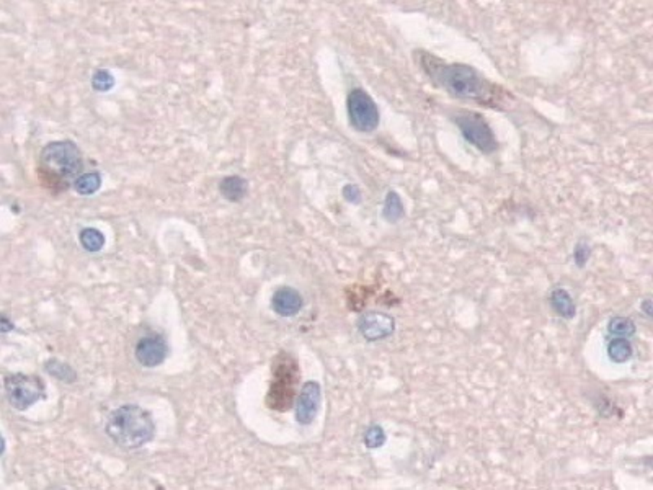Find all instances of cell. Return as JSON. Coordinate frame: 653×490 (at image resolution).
<instances>
[{
    "instance_id": "cell-1",
    "label": "cell",
    "mask_w": 653,
    "mask_h": 490,
    "mask_svg": "<svg viewBox=\"0 0 653 490\" xmlns=\"http://www.w3.org/2000/svg\"><path fill=\"white\" fill-rule=\"evenodd\" d=\"M418 65L422 67L428 79L439 89L446 90L449 95L460 100H472L485 107H500L506 97V92L485 79L477 69L467 64L453 63L437 58L427 51L417 53Z\"/></svg>"
},
{
    "instance_id": "cell-2",
    "label": "cell",
    "mask_w": 653,
    "mask_h": 490,
    "mask_svg": "<svg viewBox=\"0 0 653 490\" xmlns=\"http://www.w3.org/2000/svg\"><path fill=\"white\" fill-rule=\"evenodd\" d=\"M106 435L123 449H139L155 437V422L148 411L136 404L115 408L106 418Z\"/></svg>"
},
{
    "instance_id": "cell-3",
    "label": "cell",
    "mask_w": 653,
    "mask_h": 490,
    "mask_svg": "<svg viewBox=\"0 0 653 490\" xmlns=\"http://www.w3.org/2000/svg\"><path fill=\"white\" fill-rule=\"evenodd\" d=\"M84 160L79 146L72 141H56L43 148L39 154V167L46 179H54L64 181L67 186L69 181L79 179L82 170Z\"/></svg>"
},
{
    "instance_id": "cell-4",
    "label": "cell",
    "mask_w": 653,
    "mask_h": 490,
    "mask_svg": "<svg viewBox=\"0 0 653 490\" xmlns=\"http://www.w3.org/2000/svg\"><path fill=\"white\" fill-rule=\"evenodd\" d=\"M5 397L10 406L20 412L28 411L34 404L46 397V386L38 376L15 373L4 380Z\"/></svg>"
},
{
    "instance_id": "cell-5",
    "label": "cell",
    "mask_w": 653,
    "mask_h": 490,
    "mask_svg": "<svg viewBox=\"0 0 653 490\" xmlns=\"http://www.w3.org/2000/svg\"><path fill=\"white\" fill-rule=\"evenodd\" d=\"M454 121L458 124L460 134L469 144L479 149L484 154H493L498 149V141L495 138L489 121L477 111L459 110L454 115Z\"/></svg>"
},
{
    "instance_id": "cell-6",
    "label": "cell",
    "mask_w": 653,
    "mask_h": 490,
    "mask_svg": "<svg viewBox=\"0 0 653 490\" xmlns=\"http://www.w3.org/2000/svg\"><path fill=\"white\" fill-rule=\"evenodd\" d=\"M348 118L353 129L358 133H373L379 126L381 115L371 95L363 89H353L347 98Z\"/></svg>"
},
{
    "instance_id": "cell-7",
    "label": "cell",
    "mask_w": 653,
    "mask_h": 490,
    "mask_svg": "<svg viewBox=\"0 0 653 490\" xmlns=\"http://www.w3.org/2000/svg\"><path fill=\"white\" fill-rule=\"evenodd\" d=\"M297 381V365L295 361H285L276 368L275 381H273L268 406L276 411L285 412L292 406V399L296 392Z\"/></svg>"
},
{
    "instance_id": "cell-8",
    "label": "cell",
    "mask_w": 653,
    "mask_h": 490,
    "mask_svg": "<svg viewBox=\"0 0 653 490\" xmlns=\"http://www.w3.org/2000/svg\"><path fill=\"white\" fill-rule=\"evenodd\" d=\"M358 330L368 342H377L396 332V319L386 312L369 311L358 319Z\"/></svg>"
},
{
    "instance_id": "cell-9",
    "label": "cell",
    "mask_w": 653,
    "mask_h": 490,
    "mask_svg": "<svg viewBox=\"0 0 653 490\" xmlns=\"http://www.w3.org/2000/svg\"><path fill=\"white\" fill-rule=\"evenodd\" d=\"M170 348L167 345L165 338L157 333H150L148 337H143L134 348V356L141 366L144 368H157L167 360Z\"/></svg>"
},
{
    "instance_id": "cell-10",
    "label": "cell",
    "mask_w": 653,
    "mask_h": 490,
    "mask_svg": "<svg viewBox=\"0 0 653 490\" xmlns=\"http://www.w3.org/2000/svg\"><path fill=\"white\" fill-rule=\"evenodd\" d=\"M322 402L321 384L316 381H307L302 384L299 397L296 402V420L301 425H311L316 420L318 408Z\"/></svg>"
},
{
    "instance_id": "cell-11",
    "label": "cell",
    "mask_w": 653,
    "mask_h": 490,
    "mask_svg": "<svg viewBox=\"0 0 653 490\" xmlns=\"http://www.w3.org/2000/svg\"><path fill=\"white\" fill-rule=\"evenodd\" d=\"M304 306L302 295L291 286H281L271 297V307L278 316L295 317L301 312Z\"/></svg>"
},
{
    "instance_id": "cell-12",
    "label": "cell",
    "mask_w": 653,
    "mask_h": 490,
    "mask_svg": "<svg viewBox=\"0 0 653 490\" xmlns=\"http://www.w3.org/2000/svg\"><path fill=\"white\" fill-rule=\"evenodd\" d=\"M219 191L227 201L239 203L249 193V181L240 175H227L221 180Z\"/></svg>"
},
{
    "instance_id": "cell-13",
    "label": "cell",
    "mask_w": 653,
    "mask_h": 490,
    "mask_svg": "<svg viewBox=\"0 0 653 490\" xmlns=\"http://www.w3.org/2000/svg\"><path fill=\"white\" fill-rule=\"evenodd\" d=\"M549 302L557 316L564 317V319H574L575 317L576 306L574 299H571L570 292L564 290V288H555V290L550 292Z\"/></svg>"
},
{
    "instance_id": "cell-14",
    "label": "cell",
    "mask_w": 653,
    "mask_h": 490,
    "mask_svg": "<svg viewBox=\"0 0 653 490\" xmlns=\"http://www.w3.org/2000/svg\"><path fill=\"white\" fill-rule=\"evenodd\" d=\"M403 214H405V208H403L401 196H399L396 190H389L386 195V200H384V208H382L384 219L389 222H397L403 218Z\"/></svg>"
},
{
    "instance_id": "cell-15",
    "label": "cell",
    "mask_w": 653,
    "mask_h": 490,
    "mask_svg": "<svg viewBox=\"0 0 653 490\" xmlns=\"http://www.w3.org/2000/svg\"><path fill=\"white\" fill-rule=\"evenodd\" d=\"M632 353H634V348H632L631 342L624 337L612 338L609 345H607V356L614 363L629 361L632 358Z\"/></svg>"
},
{
    "instance_id": "cell-16",
    "label": "cell",
    "mask_w": 653,
    "mask_h": 490,
    "mask_svg": "<svg viewBox=\"0 0 653 490\" xmlns=\"http://www.w3.org/2000/svg\"><path fill=\"white\" fill-rule=\"evenodd\" d=\"M44 370H46L48 375L54 376L56 380H59L63 382L70 384V382L77 381V373H75L74 368L70 366L69 363L59 361V360H56V358L46 361V365H44Z\"/></svg>"
},
{
    "instance_id": "cell-17",
    "label": "cell",
    "mask_w": 653,
    "mask_h": 490,
    "mask_svg": "<svg viewBox=\"0 0 653 490\" xmlns=\"http://www.w3.org/2000/svg\"><path fill=\"white\" fill-rule=\"evenodd\" d=\"M74 188L79 195L90 196L101 188V175L98 172H87L74 181Z\"/></svg>"
},
{
    "instance_id": "cell-18",
    "label": "cell",
    "mask_w": 653,
    "mask_h": 490,
    "mask_svg": "<svg viewBox=\"0 0 653 490\" xmlns=\"http://www.w3.org/2000/svg\"><path fill=\"white\" fill-rule=\"evenodd\" d=\"M79 240L80 245L84 247L87 252H100L105 247V236L101 234V231L95 229V227H84L79 234Z\"/></svg>"
},
{
    "instance_id": "cell-19",
    "label": "cell",
    "mask_w": 653,
    "mask_h": 490,
    "mask_svg": "<svg viewBox=\"0 0 653 490\" xmlns=\"http://www.w3.org/2000/svg\"><path fill=\"white\" fill-rule=\"evenodd\" d=\"M635 324L634 321L629 319V317H622V316H616L612 317L607 324V332L614 337H632L635 333Z\"/></svg>"
},
{
    "instance_id": "cell-20",
    "label": "cell",
    "mask_w": 653,
    "mask_h": 490,
    "mask_svg": "<svg viewBox=\"0 0 653 490\" xmlns=\"http://www.w3.org/2000/svg\"><path fill=\"white\" fill-rule=\"evenodd\" d=\"M386 439H387L386 432H384V428L381 425H371L366 432H364L363 443H364V446L369 449H376V448H381L382 444L386 443Z\"/></svg>"
},
{
    "instance_id": "cell-21",
    "label": "cell",
    "mask_w": 653,
    "mask_h": 490,
    "mask_svg": "<svg viewBox=\"0 0 653 490\" xmlns=\"http://www.w3.org/2000/svg\"><path fill=\"white\" fill-rule=\"evenodd\" d=\"M92 87L97 92H110L115 87V77L110 70L98 69L97 72L92 75Z\"/></svg>"
},
{
    "instance_id": "cell-22",
    "label": "cell",
    "mask_w": 653,
    "mask_h": 490,
    "mask_svg": "<svg viewBox=\"0 0 653 490\" xmlns=\"http://www.w3.org/2000/svg\"><path fill=\"white\" fill-rule=\"evenodd\" d=\"M590 255H591V249H590L588 244H585V242H578V244L575 245L574 260H575L576 266L583 269V266L586 265V262H588V259H590Z\"/></svg>"
},
{
    "instance_id": "cell-23",
    "label": "cell",
    "mask_w": 653,
    "mask_h": 490,
    "mask_svg": "<svg viewBox=\"0 0 653 490\" xmlns=\"http://www.w3.org/2000/svg\"><path fill=\"white\" fill-rule=\"evenodd\" d=\"M361 190L358 188L356 185H347V186H343V198H345L348 203H353V205H358V203H361Z\"/></svg>"
},
{
    "instance_id": "cell-24",
    "label": "cell",
    "mask_w": 653,
    "mask_h": 490,
    "mask_svg": "<svg viewBox=\"0 0 653 490\" xmlns=\"http://www.w3.org/2000/svg\"><path fill=\"white\" fill-rule=\"evenodd\" d=\"M15 325L12 324V322L8 321V317L7 316H2L0 317V332L2 333H7L10 330H13Z\"/></svg>"
},
{
    "instance_id": "cell-25",
    "label": "cell",
    "mask_w": 653,
    "mask_h": 490,
    "mask_svg": "<svg viewBox=\"0 0 653 490\" xmlns=\"http://www.w3.org/2000/svg\"><path fill=\"white\" fill-rule=\"evenodd\" d=\"M642 309H644L645 316L652 314V302H650V299H645L644 302H642Z\"/></svg>"
}]
</instances>
